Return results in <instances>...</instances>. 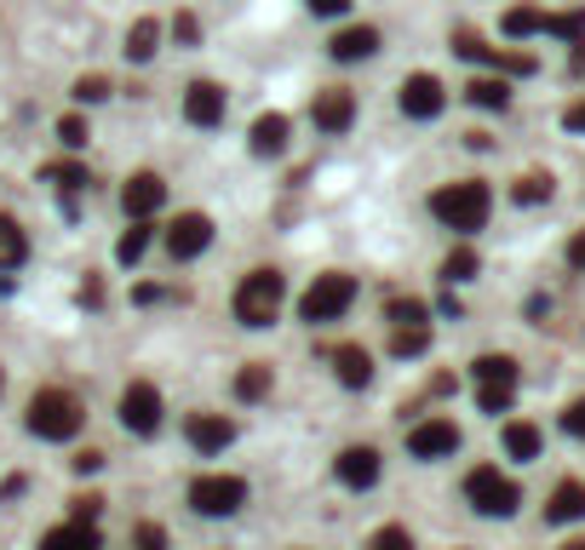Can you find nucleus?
I'll use <instances>...</instances> for the list:
<instances>
[{"instance_id": "f257e3e1", "label": "nucleus", "mask_w": 585, "mask_h": 550, "mask_svg": "<svg viewBox=\"0 0 585 550\" xmlns=\"http://www.w3.org/2000/svg\"><path fill=\"white\" fill-rule=\"evenodd\" d=\"M431 213H436V223H448L454 235H476L494 213V195L482 178H459V183H442L431 195Z\"/></svg>"}, {"instance_id": "f03ea898", "label": "nucleus", "mask_w": 585, "mask_h": 550, "mask_svg": "<svg viewBox=\"0 0 585 550\" xmlns=\"http://www.w3.org/2000/svg\"><path fill=\"white\" fill-rule=\"evenodd\" d=\"M281 304H288V281L276 270H247L236 287V321L241 328H270L281 316Z\"/></svg>"}, {"instance_id": "7ed1b4c3", "label": "nucleus", "mask_w": 585, "mask_h": 550, "mask_svg": "<svg viewBox=\"0 0 585 550\" xmlns=\"http://www.w3.org/2000/svg\"><path fill=\"white\" fill-rule=\"evenodd\" d=\"M80 424H87V413H80V401L69 391H35V401H29V431L40 442H69V436H80Z\"/></svg>"}, {"instance_id": "20e7f679", "label": "nucleus", "mask_w": 585, "mask_h": 550, "mask_svg": "<svg viewBox=\"0 0 585 550\" xmlns=\"http://www.w3.org/2000/svg\"><path fill=\"white\" fill-rule=\"evenodd\" d=\"M356 304V276L345 270H328V276H316L310 281V293L298 298V316L310 321V328H328V321H339Z\"/></svg>"}, {"instance_id": "39448f33", "label": "nucleus", "mask_w": 585, "mask_h": 550, "mask_svg": "<svg viewBox=\"0 0 585 550\" xmlns=\"http://www.w3.org/2000/svg\"><path fill=\"white\" fill-rule=\"evenodd\" d=\"M466 499H471V511H482V516H511L522 504V487L511 476H499L494 464H476V471L466 476Z\"/></svg>"}, {"instance_id": "423d86ee", "label": "nucleus", "mask_w": 585, "mask_h": 550, "mask_svg": "<svg viewBox=\"0 0 585 550\" xmlns=\"http://www.w3.org/2000/svg\"><path fill=\"white\" fill-rule=\"evenodd\" d=\"M190 504L201 516H236L247 504V482L241 476H195L190 482Z\"/></svg>"}, {"instance_id": "0eeeda50", "label": "nucleus", "mask_w": 585, "mask_h": 550, "mask_svg": "<svg viewBox=\"0 0 585 550\" xmlns=\"http://www.w3.org/2000/svg\"><path fill=\"white\" fill-rule=\"evenodd\" d=\"M120 424H127L132 436H155L161 431V391L150 379H132L127 391H120Z\"/></svg>"}, {"instance_id": "6e6552de", "label": "nucleus", "mask_w": 585, "mask_h": 550, "mask_svg": "<svg viewBox=\"0 0 585 550\" xmlns=\"http://www.w3.org/2000/svg\"><path fill=\"white\" fill-rule=\"evenodd\" d=\"M454 52L466 57V64H494V69H506V75H534L539 69L529 52H499V47H488V40L471 35V29H454Z\"/></svg>"}, {"instance_id": "1a4fd4ad", "label": "nucleus", "mask_w": 585, "mask_h": 550, "mask_svg": "<svg viewBox=\"0 0 585 550\" xmlns=\"http://www.w3.org/2000/svg\"><path fill=\"white\" fill-rule=\"evenodd\" d=\"M396 104H402L408 120H436L442 104H448V92H442L436 75H408V80H402V92H396Z\"/></svg>"}, {"instance_id": "9d476101", "label": "nucleus", "mask_w": 585, "mask_h": 550, "mask_svg": "<svg viewBox=\"0 0 585 550\" xmlns=\"http://www.w3.org/2000/svg\"><path fill=\"white\" fill-rule=\"evenodd\" d=\"M213 247V218L207 213H178L173 230H167V253L173 258H201Z\"/></svg>"}, {"instance_id": "9b49d317", "label": "nucleus", "mask_w": 585, "mask_h": 550, "mask_svg": "<svg viewBox=\"0 0 585 550\" xmlns=\"http://www.w3.org/2000/svg\"><path fill=\"white\" fill-rule=\"evenodd\" d=\"M408 453L414 459H448V453H459V424L454 419L414 424V431H408Z\"/></svg>"}, {"instance_id": "f8f14e48", "label": "nucleus", "mask_w": 585, "mask_h": 550, "mask_svg": "<svg viewBox=\"0 0 585 550\" xmlns=\"http://www.w3.org/2000/svg\"><path fill=\"white\" fill-rule=\"evenodd\" d=\"M225 110H230V98H225L218 80H190V92H185V120L190 127H218Z\"/></svg>"}, {"instance_id": "ddd939ff", "label": "nucleus", "mask_w": 585, "mask_h": 550, "mask_svg": "<svg viewBox=\"0 0 585 550\" xmlns=\"http://www.w3.org/2000/svg\"><path fill=\"white\" fill-rule=\"evenodd\" d=\"M185 436H190L195 453H225V447L236 442V424L225 413H190L185 419Z\"/></svg>"}, {"instance_id": "4468645a", "label": "nucleus", "mask_w": 585, "mask_h": 550, "mask_svg": "<svg viewBox=\"0 0 585 550\" xmlns=\"http://www.w3.org/2000/svg\"><path fill=\"white\" fill-rule=\"evenodd\" d=\"M310 120H316L321 132H345L351 120H356V92H345V87H328V92H316Z\"/></svg>"}, {"instance_id": "2eb2a0df", "label": "nucleus", "mask_w": 585, "mask_h": 550, "mask_svg": "<svg viewBox=\"0 0 585 550\" xmlns=\"http://www.w3.org/2000/svg\"><path fill=\"white\" fill-rule=\"evenodd\" d=\"M161 201H167V183H161L155 172H132L127 183H120V207H127V218H150Z\"/></svg>"}, {"instance_id": "dca6fc26", "label": "nucleus", "mask_w": 585, "mask_h": 550, "mask_svg": "<svg viewBox=\"0 0 585 550\" xmlns=\"http://www.w3.org/2000/svg\"><path fill=\"white\" fill-rule=\"evenodd\" d=\"M333 471H339V482H345V487H356V494H361V487L379 482V453H373V447H345V453L333 459Z\"/></svg>"}, {"instance_id": "f3484780", "label": "nucleus", "mask_w": 585, "mask_h": 550, "mask_svg": "<svg viewBox=\"0 0 585 550\" xmlns=\"http://www.w3.org/2000/svg\"><path fill=\"white\" fill-rule=\"evenodd\" d=\"M546 522L562 527V522H585V482H557L551 487V499H546Z\"/></svg>"}, {"instance_id": "a211bd4d", "label": "nucleus", "mask_w": 585, "mask_h": 550, "mask_svg": "<svg viewBox=\"0 0 585 550\" xmlns=\"http://www.w3.org/2000/svg\"><path fill=\"white\" fill-rule=\"evenodd\" d=\"M333 367H339V384H345V391H368L373 384V356L361 350V344H339Z\"/></svg>"}, {"instance_id": "6ab92c4d", "label": "nucleus", "mask_w": 585, "mask_h": 550, "mask_svg": "<svg viewBox=\"0 0 585 550\" xmlns=\"http://www.w3.org/2000/svg\"><path fill=\"white\" fill-rule=\"evenodd\" d=\"M373 52H379V29L373 24H351V29L333 35V57H339V64H361V57H373Z\"/></svg>"}, {"instance_id": "aec40b11", "label": "nucleus", "mask_w": 585, "mask_h": 550, "mask_svg": "<svg viewBox=\"0 0 585 550\" xmlns=\"http://www.w3.org/2000/svg\"><path fill=\"white\" fill-rule=\"evenodd\" d=\"M40 550H104V539H98V527L92 522H64V527H52V534H40Z\"/></svg>"}, {"instance_id": "412c9836", "label": "nucleus", "mask_w": 585, "mask_h": 550, "mask_svg": "<svg viewBox=\"0 0 585 550\" xmlns=\"http://www.w3.org/2000/svg\"><path fill=\"white\" fill-rule=\"evenodd\" d=\"M476 391H517V361L511 356H476Z\"/></svg>"}, {"instance_id": "4be33fe9", "label": "nucleus", "mask_w": 585, "mask_h": 550, "mask_svg": "<svg viewBox=\"0 0 585 550\" xmlns=\"http://www.w3.org/2000/svg\"><path fill=\"white\" fill-rule=\"evenodd\" d=\"M247 144H253V155H281L288 150V115H258Z\"/></svg>"}, {"instance_id": "5701e85b", "label": "nucleus", "mask_w": 585, "mask_h": 550, "mask_svg": "<svg viewBox=\"0 0 585 550\" xmlns=\"http://www.w3.org/2000/svg\"><path fill=\"white\" fill-rule=\"evenodd\" d=\"M539 447H546L539 424H529V419H511V424H506V453H511V459L534 464V459H539Z\"/></svg>"}, {"instance_id": "b1692460", "label": "nucleus", "mask_w": 585, "mask_h": 550, "mask_svg": "<svg viewBox=\"0 0 585 550\" xmlns=\"http://www.w3.org/2000/svg\"><path fill=\"white\" fill-rule=\"evenodd\" d=\"M466 98L476 110H511V80L506 75H482V80H471L466 87Z\"/></svg>"}, {"instance_id": "393cba45", "label": "nucleus", "mask_w": 585, "mask_h": 550, "mask_svg": "<svg viewBox=\"0 0 585 550\" xmlns=\"http://www.w3.org/2000/svg\"><path fill=\"white\" fill-rule=\"evenodd\" d=\"M270 384H276L270 361H247V367L236 373V396H241V401H265V396H270Z\"/></svg>"}, {"instance_id": "a878e982", "label": "nucleus", "mask_w": 585, "mask_h": 550, "mask_svg": "<svg viewBox=\"0 0 585 550\" xmlns=\"http://www.w3.org/2000/svg\"><path fill=\"white\" fill-rule=\"evenodd\" d=\"M546 17L551 12H539V7H511L506 17H499V29H506L511 40H529V35H546Z\"/></svg>"}, {"instance_id": "bb28decb", "label": "nucleus", "mask_w": 585, "mask_h": 550, "mask_svg": "<svg viewBox=\"0 0 585 550\" xmlns=\"http://www.w3.org/2000/svg\"><path fill=\"white\" fill-rule=\"evenodd\" d=\"M155 40H161V24H155V17H138V24L127 29V57H132V64H150Z\"/></svg>"}, {"instance_id": "cd10ccee", "label": "nucleus", "mask_w": 585, "mask_h": 550, "mask_svg": "<svg viewBox=\"0 0 585 550\" xmlns=\"http://www.w3.org/2000/svg\"><path fill=\"white\" fill-rule=\"evenodd\" d=\"M29 258V241L17 230V218H0V270H17Z\"/></svg>"}, {"instance_id": "c85d7f7f", "label": "nucleus", "mask_w": 585, "mask_h": 550, "mask_svg": "<svg viewBox=\"0 0 585 550\" xmlns=\"http://www.w3.org/2000/svg\"><path fill=\"white\" fill-rule=\"evenodd\" d=\"M144 253H150V223H144V218H132V230L115 241V264H127V270H132V264L144 258Z\"/></svg>"}, {"instance_id": "c756f323", "label": "nucleus", "mask_w": 585, "mask_h": 550, "mask_svg": "<svg viewBox=\"0 0 585 550\" xmlns=\"http://www.w3.org/2000/svg\"><path fill=\"white\" fill-rule=\"evenodd\" d=\"M511 195H517V207H539V201H551V172H529V178H517V183H511Z\"/></svg>"}, {"instance_id": "7c9ffc66", "label": "nucleus", "mask_w": 585, "mask_h": 550, "mask_svg": "<svg viewBox=\"0 0 585 550\" xmlns=\"http://www.w3.org/2000/svg\"><path fill=\"white\" fill-rule=\"evenodd\" d=\"M476 270H482V264H476L471 247H454L448 258H442V276H448V287H454V281H471Z\"/></svg>"}, {"instance_id": "2f4dec72", "label": "nucleus", "mask_w": 585, "mask_h": 550, "mask_svg": "<svg viewBox=\"0 0 585 550\" xmlns=\"http://www.w3.org/2000/svg\"><path fill=\"white\" fill-rule=\"evenodd\" d=\"M385 316L396 321V328H425V321H431V310H425L419 298H391V310H385Z\"/></svg>"}, {"instance_id": "473e14b6", "label": "nucleus", "mask_w": 585, "mask_h": 550, "mask_svg": "<svg viewBox=\"0 0 585 550\" xmlns=\"http://www.w3.org/2000/svg\"><path fill=\"white\" fill-rule=\"evenodd\" d=\"M391 350H396V356H425V350H431V328H396Z\"/></svg>"}, {"instance_id": "72a5a7b5", "label": "nucleus", "mask_w": 585, "mask_h": 550, "mask_svg": "<svg viewBox=\"0 0 585 550\" xmlns=\"http://www.w3.org/2000/svg\"><path fill=\"white\" fill-rule=\"evenodd\" d=\"M47 178L58 183V190H69V195L92 183V178H87V167H75V161H58V167H47Z\"/></svg>"}, {"instance_id": "f704fd0d", "label": "nucleus", "mask_w": 585, "mask_h": 550, "mask_svg": "<svg viewBox=\"0 0 585 550\" xmlns=\"http://www.w3.org/2000/svg\"><path fill=\"white\" fill-rule=\"evenodd\" d=\"M368 550H414V539H408V527H379V534L368 539Z\"/></svg>"}, {"instance_id": "c9c22d12", "label": "nucleus", "mask_w": 585, "mask_h": 550, "mask_svg": "<svg viewBox=\"0 0 585 550\" xmlns=\"http://www.w3.org/2000/svg\"><path fill=\"white\" fill-rule=\"evenodd\" d=\"M75 98H80V104H104V98H110V80H104V75H80V80H75Z\"/></svg>"}, {"instance_id": "e433bc0d", "label": "nucleus", "mask_w": 585, "mask_h": 550, "mask_svg": "<svg viewBox=\"0 0 585 550\" xmlns=\"http://www.w3.org/2000/svg\"><path fill=\"white\" fill-rule=\"evenodd\" d=\"M132 550H167V527H161V522H138Z\"/></svg>"}, {"instance_id": "4c0bfd02", "label": "nucleus", "mask_w": 585, "mask_h": 550, "mask_svg": "<svg viewBox=\"0 0 585 550\" xmlns=\"http://www.w3.org/2000/svg\"><path fill=\"white\" fill-rule=\"evenodd\" d=\"M58 138H64L69 150H87L92 132H87V120H80V115H64V120H58Z\"/></svg>"}, {"instance_id": "58836bf2", "label": "nucleus", "mask_w": 585, "mask_h": 550, "mask_svg": "<svg viewBox=\"0 0 585 550\" xmlns=\"http://www.w3.org/2000/svg\"><path fill=\"white\" fill-rule=\"evenodd\" d=\"M98 511H104V499H98V494H80V499H69V516H75V522H92Z\"/></svg>"}, {"instance_id": "ea45409f", "label": "nucleus", "mask_w": 585, "mask_h": 550, "mask_svg": "<svg viewBox=\"0 0 585 550\" xmlns=\"http://www.w3.org/2000/svg\"><path fill=\"white\" fill-rule=\"evenodd\" d=\"M511 396H517V391H476V407H482V413H506Z\"/></svg>"}, {"instance_id": "a19ab883", "label": "nucleus", "mask_w": 585, "mask_h": 550, "mask_svg": "<svg viewBox=\"0 0 585 550\" xmlns=\"http://www.w3.org/2000/svg\"><path fill=\"white\" fill-rule=\"evenodd\" d=\"M173 35L185 40V47H195V40H201V24H195V12H178V17H173Z\"/></svg>"}, {"instance_id": "79ce46f5", "label": "nucleus", "mask_w": 585, "mask_h": 550, "mask_svg": "<svg viewBox=\"0 0 585 550\" xmlns=\"http://www.w3.org/2000/svg\"><path fill=\"white\" fill-rule=\"evenodd\" d=\"M562 431L585 442V396H580V401H569V413H562Z\"/></svg>"}, {"instance_id": "37998d69", "label": "nucleus", "mask_w": 585, "mask_h": 550, "mask_svg": "<svg viewBox=\"0 0 585 550\" xmlns=\"http://www.w3.org/2000/svg\"><path fill=\"white\" fill-rule=\"evenodd\" d=\"M69 464H75V476H92V471H104V453H98V447H87V453H75Z\"/></svg>"}, {"instance_id": "c03bdc74", "label": "nucleus", "mask_w": 585, "mask_h": 550, "mask_svg": "<svg viewBox=\"0 0 585 550\" xmlns=\"http://www.w3.org/2000/svg\"><path fill=\"white\" fill-rule=\"evenodd\" d=\"M80 304H92V310H98V304H104V281H80Z\"/></svg>"}, {"instance_id": "a18cd8bd", "label": "nucleus", "mask_w": 585, "mask_h": 550, "mask_svg": "<svg viewBox=\"0 0 585 550\" xmlns=\"http://www.w3.org/2000/svg\"><path fill=\"white\" fill-rule=\"evenodd\" d=\"M305 7H310L316 17H339V12H345V7H351V0H305Z\"/></svg>"}, {"instance_id": "49530a36", "label": "nucleus", "mask_w": 585, "mask_h": 550, "mask_svg": "<svg viewBox=\"0 0 585 550\" xmlns=\"http://www.w3.org/2000/svg\"><path fill=\"white\" fill-rule=\"evenodd\" d=\"M562 127H569V132H585V98H580V104H569V115H562Z\"/></svg>"}, {"instance_id": "de8ad7c7", "label": "nucleus", "mask_w": 585, "mask_h": 550, "mask_svg": "<svg viewBox=\"0 0 585 550\" xmlns=\"http://www.w3.org/2000/svg\"><path fill=\"white\" fill-rule=\"evenodd\" d=\"M569 264H574V270H585V230L569 241Z\"/></svg>"}, {"instance_id": "09e8293b", "label": "nucleus", "mask_w": 585, "mask_h": 550, "mask_svg": "<svg viewBox=\"0 0 585 550\" xmlns=\"http://www.w3.org/2000/svg\"><path fill=\"white\" fill-rule=\"evenodd\" d=\"M562 550H585V539H569V545H562Z\"/></svg>"}, {"instance_id": "8fccbe9b", "label": "nucleus", "mask_w": 585, "mask_h": 550, "mask_svg": "<svg viewBox=\"0 0 585 550\" xmlns=\"http://www.w3.org/2000/svg\"><path fill=\"white\" fill-rule=\"evenodd\" d=\"M0 391H7V373H0Z\"/></svg>"}]
</instances>
